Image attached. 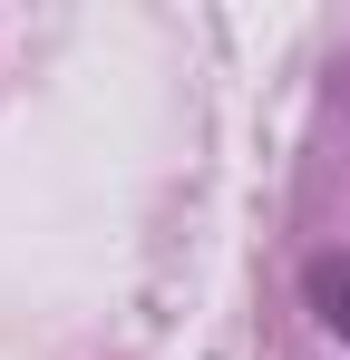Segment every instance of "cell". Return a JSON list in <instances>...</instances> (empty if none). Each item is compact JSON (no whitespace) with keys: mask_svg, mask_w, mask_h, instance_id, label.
<instances>
[{"mask_svg":"<svg viewBox=\"0 0 350 360\" xmlns=\"http://www.w3.org/2000/svg\"><path fill=\"white\" fill-rule=\"evenodd\" d=\"M302 302H311V321H321L331 341H350V253H321V263L302 273Z\"/></svg>","mask_w":350,"mask_h":360,"instance_id":"obj_1","label":"cell"}]
</instances>
